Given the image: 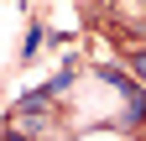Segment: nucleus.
<instances>
[{
    "label": "nucleus",
    "instance_id": "obj_1",
    "mask_svg": "<svg viewBox=\"0 0 146 141\" xmlns=\"http://www.w3.org/2000/svg\"><path fill=\"white\" fill-rule=\"evenodd\" d=\"M36 47H42V26H31V31H26V47H21V52H26V58H36Z\"/></svg>",
    "mask_w": 146,
    "mask_h": 141
}]
</instances>
